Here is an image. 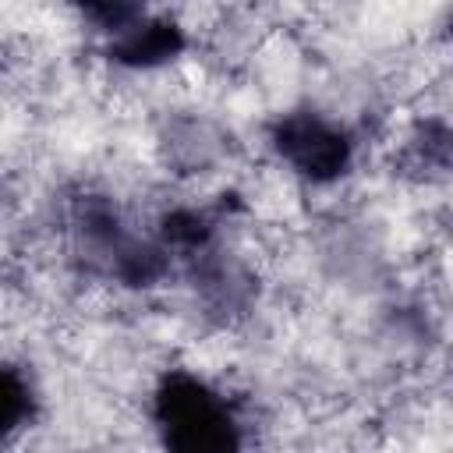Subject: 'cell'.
<instances>
[{
	"mask_svg": "<svg viewBox=\"0 0 453 453\" xmlns=\"http://www.w3.org/2000/svg\"><path fill=\"white\" fill-rule=\"evenodd\" d=\"M35 414V396H32V386L28 379L7 365L4 368V379H0V435H14L18 428H25Z\"/></svg>",
	"mask_w": 453,
	"mask_h": 453,
	"instance_id": "5",
	"label": "cell"
},
{
	"mask_svg": "<svg viewBox=\"0 0 453 453\" xmlns=\"http://www.w3.org/2000/svg\"><path fill=\"white\" fill-rule=\"evenodd\" d=\"M212 230H216L212 219L198 209H173L159 219V241L184 258L212 248Z\"/></svg>",
	"mask_w": 453,
	"mask_h": 453,
	"instance_id": "4",
	"label": "cell"
},
{
	"mask_svg": "<svg viewBox=\"0 0 453 453\" xmlns=\"http://www.w3.org/2000/svg\"><path fill=\"white\" fill-rule=\"evenodd\" d=\"M273 149L276 156L304 180L311 184H329L347 173L354 142L350 134L326 120L315 110H290L273 124Z\"/></svg>",
	"mask_w": 453,
	"mask_h": 453,
	"instance_id": "2",
	"label": "cell"
},
{
	"mask_svg": "<svg viewBox=\"0 0 453 453\" xmlns=\"http://www.w3.org/2000/svg\"><path fill=\"white\" fill-rule=\"evenodd\" d=\"M71 7L106 35H120L145 18V0H71Z\"/></svg>",
	"mask_w": 453,
	"mask_h": 453,
	"instance_id": "6",
	"label": "cell"
},
{
	"mask_svg": "<svg viewBox=\"0 0 453 453\" xmlns=\"http://www.w3.org/2000/svg\"><path fill=\"white\" fill-rule=\"evenodd\" d=\"M184 50V32L166 18H142L134 28L113 35L110 57L127 67H156Z\"/></svg>",
	"mask_w": 453,
	"mask_h": 453,
	"instance_id": "3",
	"label": "cell"
},
{
	"mask_svg": "<svg viewBox=\"0 0 453 453\" xmlns=\"http://www.w3.org/2000/svg\"><path fill=\"white\" fill-rule=\"evenodd\" d=\"M152 421L166 449L230 453L241 446V425L230 403L191 372H166L152 393Z\"/></svg>",
	"mask_w": 453,
	"mask_h": 453,
	"instance_id": "1",
	"label": "cell"
}]
</instances>
